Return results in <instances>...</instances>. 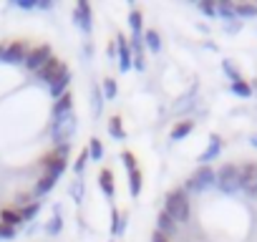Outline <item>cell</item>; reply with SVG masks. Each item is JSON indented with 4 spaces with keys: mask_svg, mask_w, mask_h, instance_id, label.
Wrapping results in <instances>:
<instances>
[{
    "mask_svg": "<svg viewBox=\"0 0 257 242\" xmlns=\"http://www.w3.org/2000/svg\"><path fill=\"white\" fill-rule=\"evenodd\" d=\"M123 222H126V217H118V209H111V224H113L111 232L113 234H123V229H126Z\"/></svg>",
    "mask_w": 257,
    "mask_h": 242,
    "instance_id": "obj_28",
    "label": "cell"
},
{
    "mask_svg": "<svg viewBox=\"0 0 257 242\" xmlns=\"http://www.w3.org/2000/svg\"><path fill=\"white\" fill-rule=\"evenodd\" d=\"M101 157H103V144H101V139H91V142H88V159L101 162Z\"/></svg>",
    "mask_w": 257,
    "mask_h": 242,
    "instance_id": "obj_26",
    "label": "cell"
},
{
    "mask_svg": "<svg viewBox=\"0 0 257 242\" xmlns=\"http://www.w3.org/2000/svg\"><path fill=\"white\" fill-rule=\"evenodd\" d=\"M28 43L26 41H13L11 46H6V53H3V63L8 66H18V63H26V56H28Z\"/></svg>",
    "mask_w": 257,
    "mask_h": 242,
    "instance_id": "obj_7",
    "label": "cell"
},
{
    "mask_svg": "<svg viewBox=\"0 0 257 242\" xmlns=\"http://www.w3.org/2000/svg\"><path fill=\"white\" fill-rule=\"evenodd\" d=\"M3 53H6V46H0V61H3Z\"/></svg>",
    "mask_w": 257,
    "mask_h": 242,
    "instance_id": "obj_46",
    "label": "cell"
},
{
    "mask_svg": "<svg viewBox=\"0 0 257 242\" xmlns=\"http://www.w3.org/2000/svg\"><path fill=\"white\" fill-rule=\"evenodd\" d=\"M36 73H38L41 81H46V83L51 86V83H56L63 73H68V68H66V63H63L61 58H53V56H51V58H48Z\"/></svg>",
    "mask_w": 257,
    "mask_h": 242,
    "instance_id": "obj_5",
    "label": "cell"
},
{
    "mask_svg": "<svg viewBox=\"0 0 257 242\" xmlns=\"http://www.w3.org/2000/svg\"><path fill=\"white\" fill-rule=\"evenodd\" d=\"M71 194H73L76 199H81V197H83V184H76V187L71 189Z\"/></svg>",
    "mask_w": 257,
    "mask_h": 242,
    "instance_id": "obj_44",
    "label": "cell"
},
{
    "mask_svg": "<svg viewBox=\"0 0 257 242\" xmlns=\"http://www.w3.org/2000/svg\"><path fill=\"white\" fill-rule=\"evenodd\" d=\"M192 129H194V121L192 118H184V121H179V124L172 129V142H179V139H184V137H189L192 134Z\"/></svg>",
    "mask_w": 257,
    "mask_h": 242,
    "instance_id": "obj_15",
    "label": "cell"
},
{
    "mask_svg": "<svg viewBox=\"0 0 257 242\" xmlns=\"http://www.w3.org/2000/svg\"><path fill=\"white\" fill-rule=\"evenodd\" d=\"M128 48H132V53L137 51V56L142 53L144 48V33H132V41H128Z\"/></svg>",
    "mask_w": 257,
    "mask_h": 242,
    "instance_id": "obj_30",
    "label": "cell"
},
{
    "mask_svg": "<svg viewBox=\"0 0 257 242\" xmlns=\"http://www.w3.org/2000/svg\"><path fill=\"white\" fill-rule=\"evenodd\" d=\"M38 209H41V202H33V204H28V207H23V209H18V212H21V217H23V222H26V219H33V217L38 214Z\"/></svg>",
    "mask_w": 257,
    "mask_h": 242,
    "instance_id": "obj_32",
    "label": "cell"
},
{
    "mask_svg": "<svg viewBox=\"0 0 257 242\" xmlns=\"http://www.w3.org/2000/svg\"><path fill=\"white\" fill-rule=\"evenodd\" d=\"M234 16H237V21L257 18V6L254 3H234Z\"/></svg>",
    "mask_w": 257,
    "mask_h": 242,
    "instance_id": "obj_18",
    "label": "cell"
},
{
    "mask_svg": "<svg viewBox=\"0 0 257 242\" xmlns=\"http://www.w3.org/2000/svg\"><path fill=\"white\" fill-rule=\"evenodd\" d=\"M116 53H118V68H121V73L132 68V63H134V53H132V48H128V41H126L121 33L116 36Z\"/></svg>",
    "mask_w": 257,
    "mask_h": 242,
    "instance_id": "obj_11",
    "label": "cell"
},
{
    "mask_svg": "<svg viewBox=\"0 0 257 242\" xmlns=\"http://www.w3.org/2000/svg\"><path fill=\"white\" fill-rule=\"evenodd\" d=\"M249 144H252V147H257V134H252V137H249Z\"/></svg>",
    "mask_w": 257,
    "mask_h": 242,
    "instance_id": "obj_45",
    "label": "cell"
},
{
    "mask_svg": "<svg viewBox=\"0 0 257 242\" xmlns=\"http://www.w3.org/2000/svg\"><path fill=\"white\" fill-rule=\"evenodd\" d=\"M73 23H76L86 36L93 31V18H91V6H88V3H78V6L73 8Z\"/></svg>",
    "mask_w": 257,
    "mask_h": 242,
    "instance_id": "obj_9",
    "label": "cell"
},
{
    "mask_svg": "<svg viewBox=\"0 0 257 242\" xmlns=\"http://www.w3.org/2000/svg\"><path fill=\"white\" fill-rule=\"evenodd\" d=\"M144 43H147V46H149V51H154V53H159V51H162V38H159V33H157L154 28L144 31Z\"/></svg>",
    "mask_w": 257,
    "mask_h": 242,
    "instance_id": "obj_21",
    "label": "cell"
},
{
    "mask_svg": "<svg viewBox=\"0 0 257 242\" xmlns=\"http://www.w3.org/2000/svg\"><path fill=\"white\" fill-rule=\"evenodd\" d=\"M0 222L16 227V224H23V217H21L18 209H0Z\"/></svg>",
    "mask_w": 257,
    "mask_h": 242,
    "instance_id": "obj_19",
    "label": "cell"
},
{
    "mask_svg": "<svg viewBox=\"0 0 257 242\" xmlns=\"http://www.w3.org/2000/svg\"><path fill=\"white\" fill-rule=\"evenodd\" d=\"M128 189H132V197H139L142 192V172L137 169H128Z\"/></svg>",
    "mask_w": 257,
    "mask_h": 242,
    "instance_id": "obj_20",
    "label": "cell"
},
{
    "mask_svg": "<svg viewBox=\"0 0 257 242\" xmlns=\"http://www.w3.org/2000/svg\"><path fill=\"white\" fill-rule=\"evenodd\" d=\"M41 167L46 169V174H48V177L58 179V177L66 172V159H63V157H58L56 152H51V154H46V157L41 159Z\"/></svg>",
    "mask_w": 257,
    "mask_h": 242,
    "instance_id": "obj_10",
    "label": "cell"
},
{
    "mask_svg": "<svg viewBox=\"0 0 257 242\" xmlns=\"http://www.w3.org/2000/svg\"><path fill=\"white\" fill-rule=\"evenodd\" d=\"M103 108V96H101V88L93 86V116H98Z\"/></svg>",
    "mask_w": 257,
    "mask_h": 242,
    "instance_id": "obj_33",
    "label": "cell"
},
{
    "mask_svg": "<svg viewBox=\"0 0 257 242\" xmlns=\"http://www.w3.org/2000/svg\"><path fill=\"white\" fill-rule=\"evenodd\" d=\"M132 68H137V71H144V68H147V61H144V56H142V53H139V56H134Z\"/></svg>",
    "mask_w": 257,
    "mask_h": 242,
    "instance_id": "obj_42",
    "label": "cell"
},
{
    "mask_svg": "<svg viewBox=\"0 0 257 242\" xmlns=\"http://www.w3.org/2000/svg\"><path fill=\"white\" fill-rule=\"evenodd\" d=\"M217 189H222L224 194L239 192V167L237 164H224L217 172Z\"/></svg>",
    "mask_w": 257,
    "mask_h": 242,
    "instance_id": "obj_3",
    "label": "cell"
},
{
    "mask_svg": "<svg viewBox=\"0 0 257 242\" xmlns=\"http://www.w3.org/2000/svg\"><path fill=\"white\" fill-rule=\"evenodd\" d=\"M0 237H3V239L16 237V227H11V224H3V222H0Z\"/></svg>",
    "mask_w": 257,
    "mask_h": 242,
    "instance_id": "obj_38",
    "label": "cell"
},
{
    "mask_svg": "<svg viewBox=\"0 0 257 242\" xmlns=\"http://www.w3.org/2000/svg\"><path fill=\"white\" fill-rule=\"evenodd\" d=\"M66 113H73V96H71V93H63V96L56 101V106H53V118H61V116H66Z\"/></svg>",
    "mask_w": 257,
    "mask_h": 242,
    "instance_id": "obj_14",
    "label": "cell"
},
{
    "mask_svg": "<svg viewBox=\"0 0 257 242\" xmlns=\"http://www.w3.org/2000/svg\"><path fill=\"white\" fill-rule=\"evenodd\" d=\"M58 179H53V177H48V174H43L41 179H38V184H36V197H43V194H48L51 189H53V184H56Z\"/></svg>",
    "mask_w": 257,
    "mask_h": 242,
    "instance_id": "obj_22",
    "label": "cell"
},
{
    "mask_svg": "<svg viewBox=\"0 0 257 242\" xmlns=\"http://www.w3.org/2000/svg\"><path fill=\"white\" fill-rule=\"evenodd\" d=\"M232 93H234V96H242V98H249V96H252V86H249L244 78H242V81H234V83H232Z\"/></svg>",
    "mask_w": 257,
    "mask_h": 242,
    "instance_id": "obj_25",
    "label": "cell"
},
{
    "mask_svg": "<svg viewBox=\"0 0 257 242\" xmlns=\"http://www.w3.org/2000/svg\"><path fill=\"white\" fill-rule=\"evenodd\" d=\"M239 189L247 197H257V164L254 162L239 167Z\"/></svg>",
    "mask_w": 257,
    "mask_h": 242,
    "instance_id": "obj_6",
    "label": "cell"
},
{
    "mask_svg": "<svg viewBox=\"0 0 257 242\" xmlns=\"http://www.w3.org/2000/svg\"><path fill=\"white\" fill-rule=\"evenodd\" d=\"M219 152H222V139H219V134H212V137H209V147H207V152L199 157V164H209V162H214V159L219 157Z\"/></svg>",
    "mask_w": 257,
    "mask_h": 242,
    "instance_id": "obj_13",
    "label": "cell"
},
{
    "mask_svg": "<svg viewBox=\"0 0 257 242\" xmlns=\"http://www.w3.org/2000/svg\"><path fill=\"white\" fill-rule=\"evenodd\" d=\"M164 212L177 222V224H184L189 222V214H192V207H189V197L184 189H172L167 194V202H164Z\"/></svg>",
    "mask_w": 257,
    "mask_h": 242,
    "instance_id": "obj_1",
    "label": "cell"
},
{
    "mask_svg": "<svg viewBox=\"0 0 257 242\" xmlns=\"http://www.w3.org/2000/svg\"><path fill=\"white\" fill-rule=\"evenodd\" d=\"M73 132H76V113H66V116L56 118L53 121V129H51L56 144H68L71 137H73Z\"/></svg>",
    "mask_w": 257,
    "mask_h": 242,
    "instance_id": "obj_4",
    "label": "cell"
},
{
    "mask_svg": "<svg viewBox=\"0 0 257 242\" xmlns=\"http://www.w3.org/2000/svg\"><path fill=\"white\" fill-rule=\"evenodd\" d=\"M199 11H202L204 16H209V18H214V16H217V8H214L212 0H202V3H199Z\"/></svg>",
    "mask_w": 257,
    "mask_h": 242,
    "instance_id": "obj_35",
    "label": "cell"
},
{
    "mask_svg": "<svg viewBox=\"0 0 257 242\" xmlns=\"http://www.w3.org/2000/svg\"><path fill=\"white\" fill-rule=\"evenodd\" d=\"M142 23H144V16H142V11H132L128 13V26H132V33H142Z\"/></svg>",
    "mask_w": 257,
    "mask_h": 242,
    "instance_id": "obj_27",
    "label": "cell"
},
{
    "mask_svg": "<svg viewBox=\"0 0 257 242\" xmlns=\"http://www.w3.org/2000/svg\"><path fill=\"white\" fill-rule=\"evenodd\" d=\"M86 162H88V149H86V152H81V157L76 159V164H73V169H76V174H81V172L86 169Z\"/></svg>",
    "mask_w": 257,
    "mask_h": 242,
    "instance_id": "obj_36",
    "label": "cell"
},
{
    "mask_svg": "<svg viewBox=\"0 0 257 242\" xmlns=\"http://www.w3.org/2000/svg\"><path fill=\"white\" fill-rule=\"evenodd\" d=\"M36 8H41V11H51V8H53V0H38Z\"/></svg>",
    "mask_w": 257,
    "mask_h": 242,
    "instance_id": "obj_43",
    "label": "cell"
},
{
    "mask_svg": "<svg viewBox=\"0 0 257 242\" xmlns=\"http://www.w3.org/2000/svg\"><path fill=\"white\" fill-rule=\"evenodd\" d=\"M214 8H217V16L224 18V21H234L237 18L234 16V3H214Z\"/></svg>",
    "mask_w": 257,
    "mask_h": 242,
    "instance_id": "obj_24",
    "label": "cell"
},
{
    "mask_svg": "<svg viewBox=\"0 0 257 242\" xmlns=\"http://www.w3.org/2000/svg\"><path fill=\"white\" fill-rule=\"evenodd\" d=\"M68 83H71V73H63L56 83H51V96L58 101L63 93H68Z\"/></svg>",
    "mask_w": 257,
    "mask_h": 242,
    "instance_id": "obj_17",
    "label": "cell"
},
{
    "mask_svg": "<svg viewBox=\"0 0 257 242\" xmlns=\"http://www.w3.org/2000/svg\"><path fill=\"white\" fill-rule=\"evenodd\" d=\"M16 202H18V209H23V207H28V204H33L36 199H33L31 194H21V197H18Z\"/></svg>",
    "mask_w": 257,
    "mask_h": 242,
    "instance_id": "obj_40",
    "label": "cell"
},
{
    "mask_svg": "<svg viewBox=\"0 0 257 242\" xmlns=\"http://www.w3.org/2000/svg\"><path fill=\"white\" fill-rule=\"evenodd\" d=\"M61 227H63V219H61V214L56 212V214H53V219L48 222V227H46V229H48V234H58V232H61Z\"/></svg>",
    "mask_w": 257,
    "mask_h": 242,
    "instance_id": "obj_34",
    "label": "cell"
},
{
    "mask_svg": "<svg viewBox=\"0 0 257 242\" xmlns=\"http://www.w3.org/2000/svg\"><path fill=\"white\" fill-rule=\"evenodd\" d=\"M121 159H123L126 169H137V157H134L132 152H123V154H121Z\"/></svg>",
    "mask_w": 257,
    "mask_h": 242,
    "instance_id": "obj_37",
    "label": "cell"
},
{
    "mask_svg": "<svg viewBox=\"0 0 257 242\" xmlns=\"http://www.w3.org/2000/svg\"><path fill=\"white\" fill-rule=\"evenodd\" d=\"M36 3H38V0H16V8H23V11H33L36 8Z\"/></svg>",
    "mask_w": 257,
    "mask_h": 242,
    "instance_id": "obj_39",
    "label": "cell"
},
{
    "mask_svg": "<svg viewBox=\"0 0 257 242\" xmlns=\"http://www.w3.org/2000/svg\"><path fill=\"white\" fill-rule=\"evenodd\" d=\"M51 58V46H36V48H31L28 51V56H26V68L28 71H38L46 61Z\"/></svg>",
    "mask_w": 257,
    "mask_h": 242,
    "instance_id": "obj_8",
    "label": "cell"
},
{
    "mask_svg": "<svg viewBox=\"0 0 257 242\" xmlns=\"http://www.w3.org/2000/svg\"><path fill=\"white\" fill-rule=\"evenodd\" d=\"M108 134L113 137V139H126V132H123V127H121V116H111V121H108Z\"/></svg>",
    "mask_w": 257,
    "mask_h": 242,
    "instance_id": "obj_23",
    "label": "cell"
},
{
    "mask_svg": "<svg viewBox=\"0 0 257 242\" xmlns=\"http://www.w3.org/2000/svg\"><path fill=\"white\" fill-rule=\"evenodd\" d=\"M116 93H118V88H116V81L113 78H106L103 81V98H116Z\"/></svg>",
    "mask_w": 257,
    "mask_h": 242,
    "instance_id": "obj_31",
    "label": "cell"
},
{
    "mask_svg": "<svg viewBox=\"0 0 257 242\" xmlns=\"http://www.w3.org/2000/svg\"><path fill=\"white\" fill-rule=\"evenodd\" d=\"M212 187H217V172H214L209 164H202V167L187 179L184 192H207V189H212Z\"/></svg>",
    "mask_w": 257,
    "mask_h": 242,
    "instance_id": "obj_2",
    "label": "cell"
},
{
    "mask_svg": "<svg viewBox=\"0 0 257 242\" xmlns=\"http://www.w3.org/2000/svg\"><path fill=\"white\" fill-rule=\"evenodd\" d=\"M157 232H162L164 237H172V234H177V232H179V224H177V222H174L164 209H162V212H159V217H157Z\"/></svg>",
    "mask_w": 257,
    "mask_h": 242,
    "instance_id": "obj_12",
    "label": "cell"
},
{
    "mask_svg": "<svg viewBox=\"0 0 257 242\" xmlns=\"http://www.w3.org/2000/svg\"><path fill=\"white\" fill-rule=\"evenodd\" d=\"M98 184H101V192L106 194V199H113V174H111V169H101Z\"/></svg>",
    "mask_w": 257,
    "mask_h": 242,
    "instance_id": "obj_16",
    "label": "cell"
},
{
    "mask_svg": "<svg viewBox=\"0 0 257 242\" xmlns=\"http://www.w3.org/2000/svg\"><path fill=\"white\" fill-rule=\"evenodd\" d=\"M222 71L227 73V78L234 83V81H242V76H239V71L234 68V63L232 61H222Z\"/></svg>",
    "mask_w": 257,
    "mask_h": 242,
    "instance_id": "obj_29",
    "label": "cell"
},
{
    "mask_svg": "<svg viewBox=\"0 0 257 242\" xmlns=\"http://www.w3.org/2000/svg\"><path fill=\"white\" fill-rule=\"evenodd\" d=\"M239 28H242V23H239L237 18H234V21H227V26H224V31H227V33H237Z\"/></svg>",
    "mask_w": 257,
    "mask_h": 242,
    "instance_id": "obj_41",
    "label": "cell"
}]
</instances>
